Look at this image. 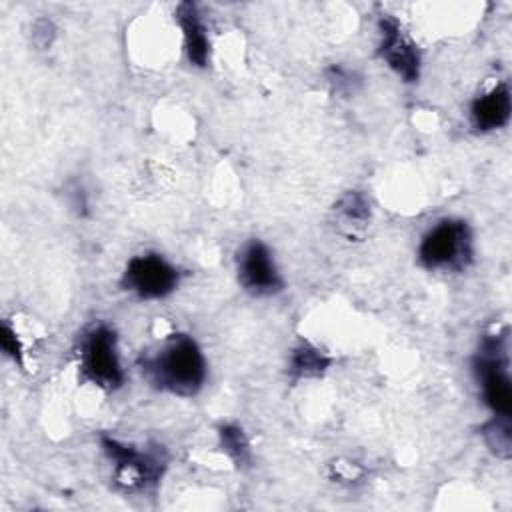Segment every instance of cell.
I'll use <instances>...</instances> for the list:
<instances>
[{"instance_id":"obj_1","label":"cell","mask_w":512,"mask_h":512,"mask_svg":"<svg viewBox=\"0 0 512 512\" xmlns=\"http://www.w3.org/2000/svg\"><path fill=\"white\" fill-rule=\"evenodd\" d=\"M140 372L150 386L174 396H194L206 382V358L188 334H172L162 346L140 360Z\"/></svg>"},{"instance_id":"obj_2","label":"cell","mask_w":512,"mask_h":512,"mask_svg":"<svg viewBox=\"0 0 512 512\" xmlns=\"http://www.w3.org/2000/svg\"><path fill=\"white\" fill-rule=\"evenodd\" d=\"M100 446L112 466V482L126 494L154 492L166 472L168 454L158 444L134 446L102 434Z\"/></svg>"},{"instance_id":"obj_3","label":"cell","mask_w":512,"mask_h":512,"mask_svg":"<svg viewBox=\"0 0 512 512\" xmlns=\"http://www.w3.org/2000/svg\"><path fill=\"white\" fill-rule=\"evenodd\" d=\"M78 370L80 378L100 390L112 392L126 380L118 336L108 324H92L78 338Z\"/></svg>"},{"instance_id":"obj_4","label":"cell","mask_w":512,"mask_h":512,"mask_svg":"<svg viewBox=\"0 0 512 512\" xmlns=\"http://www.w3.org/2000/svg\"><path fill=\"white\" fill-rule=\"evenodd\" d=\"M508 366L506 330L486 334L474 354L472 368L480 384L482 398L496 418H510L512 414V384Z\"/></svg>"},{"instance_id":"obj_5","label":"cell","mask_w":512,"mask_h":512,"mask_svg":"<svg viewBox=\"0 0 512 512\" xmlns=\"http://www.w3.org/2000/svg\"><path fill=\"white\" fill-rule=\"evenodd\" d=\"M474 258L472 230L466 220L444 218L430 228L418 246V260L426 270L460 272Z\"/></svg>"},{"instance_id":"obj_6","label":"cell","mask_w":512,"mask_h":512,"mask_svg":"<svg viewBox=\"0 0 512 512\" xmlns=\"http://www.w3.org/2000/svg\"><path fill=\"white\" fill-rule=\"evenodd\" d=\"M180 284V272L160 254H138L128 260L120 286L140 300L170 296Z\"/></svg>"},{"instance_id":"obj_7","label":"cell","mask_w":512,"mask_h":512,"mask_svg":"<svg viewBox=\"0 0 512 512\" xmlns=\"http://www.w3.org/2000/svg\"><path fill=\"white\" fill-rule=\"evenodd\" d=\"M236 274L240 286L254 296H272L284 286L274 256L262 240L242 244L236 254Z\"/></svg>"},{"instance_id":"obj_8","label":"cell","mask_w":512,"mask_h":512,"mask_svg":"<svg viewBox=\"0 0 512 512\" xmlns=\"http://www.w3.org/2000/svg\"><path fill=\"white\" fill-rule=\"evenodd\" d=\"M378 56L394 70L404 82L412 84L420 78V52L412 38L404 32L402 24L392 16L378 20Z\"/></svg>"},{"instance_id":"obj_9","label":"cell","mask_w":512,"mask_h":512,"mask_svg":"<svg viewBox=\"0 0 512 512\" xmlns=\"http://www.w3.org/2000/svg\"><path fill=\"white\" fill-rule=\"evenodd\" d=\"M512 98L506 84H496L482 96H476L470 106V122L478 132L500 130L508 124Z\"/></svg>"},{"instance_id":"obj_10","label":"cell","mask_w":512,"mask_h":512,"mask_svg":"<svg viewBox=\"0 0 512 512\" xmlns=\"http://www.w3.org/2000/svg\"><path fill=\"white\" fill-rule=\"evenodd\" d=\"M182 36H184V50L188 56V62L196 68H206L210 62V38L206 32V26L200 18L198 6L192 2H180L174 12Z\"/></svg>"},{"instance_id":"obj_11","label":"cell","mask_w":512,"mask_h":512,"mask_svg":"<svg viewBox=\"0 0 512 512\" xmlns=\"http://www.w3.org/2000/svg\"><path fill=\"white\" fill-rule=\"evenodd\" d=\"M332 214H334V222H336V228L340 230V234H344L346 238H352V240L366 232L370 218H372L368 198L356 190H350L344 196H340L332 208Z\"/></svg>"},{"instance_id":"obj_12","label":"cell","mask_w":512,"mask_h":512,"mask_svg":"<svg viewBox=\"0 0 512 512\" xmlns=\"http://www.w3.org/2000/svg\"><path fill=\"white\" fill-rule=\"evenodd\" d=\"M332 364V358L324 354L318 346L302 340L292 348L288 360V374L290 380L298 382L302 378H318L322 376Z\"/></svg>"},{"instance_id":"obj_13","label":"cell","mask_w":512,"mask_h":512,"mask_svg":"<svg viewBox=\"0 0 512 512\" xmlns=\"http://www.w3.org/2000/svg\"><path fill=\"white\" fill-rule=\"evenodd\" d=\"M222 452L236 464L246 466L250 462V442L238 424H222L218 428Z\"/></svg>"},{"instance_id":"obj_14","label":"cell","mask_w":512,"mask_h":512,"mask_svg":"<svg viewBox=\"0 0 512 512\" xmlns=\"http://www.w3.org/2000/svg\"><path fill=\"white\" fill-rule=\"evenodd\" d=\"M510 418H492L486 426H484V440L488 444V448L494 450L496 456L500 458H508L510 456V448H512V432H510Z\"/></svg>"},{"instance_id":"obj_15","label":"cell","mask_w":512,"mask_h":512,"mask_svg":"<svg viewBox=\"0 0 512 512\" xmlns=\"http://www.w3.org/2000/svg\"><path fill=\"white\" fill-rule=\"evenodd\" d=\"M326 80H328V84L332 86L334 92L344 94V96L352 94L356 90V86L360 84V76L354 70H350L346 66H340V64H332L326 70Z\"/></svg>"},{"instance_id":"obj_16","label":"cell","mask_w":512,"mask_h":512,"mask_svg":"<svg viewBox=\"0 0 512 512\" xmlns=\"http://www.w3.org/2000/svg\"><path fill=\"white\" fill-rule=\"evenodd\" d=\"M0 346L4 350L6 356H10L14 362H22V348H20V340L16 336V332L12 330V326L4 320L2 328H0Z\"/></svg>"}]
</instances>
